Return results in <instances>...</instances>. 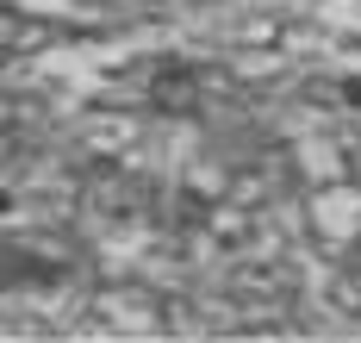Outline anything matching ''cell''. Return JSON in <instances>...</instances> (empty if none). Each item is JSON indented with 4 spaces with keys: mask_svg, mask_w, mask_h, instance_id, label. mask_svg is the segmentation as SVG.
<instances>
[{
    "mask_svg": "<svg viewBox=\"0 0 361 343\" xmlns=\"http://www.w3.org/2000/svg\"><path fill=\"white\" fill-rule=\"evenodd\" d=\"M149 100H156L162 113H187V107H193V69H187V63H162V69L149 76Z\"/></svg>",
    "mask_w": 361,
    "mask_h": 343,
    "instance_id": "cell-1",
    "label": "cell"
},
{
    "mask_svg": "<svg viewBox=\"0 0 361 343\" xmlns=\"http://www.w3.org/2000/svg\"><path fill=\"white\" fill-rule=\"evenodd\" d=\"M0 212H13V193H6V188H0Z\"/></svg>",
    "mask_w": 361,
    "mask_h": 343,
    "instance_id": "cell-3",
    "label": "cell"
},
{
    "mask_svg": "<svg viewBox=\"0 0 361 343\" xmlns=\"http://www.w3.org/2000/svg\"><path fill=\"white\" fill-rule=\"evenodd\" d=\"M343 107H355V113H361V76L343 81Z\"/></svg>",
    "mask_w": 361,
    "mask_h": 343,
    "instance_id": "cell-2",
    "label": "cell"
}]
</instances>
